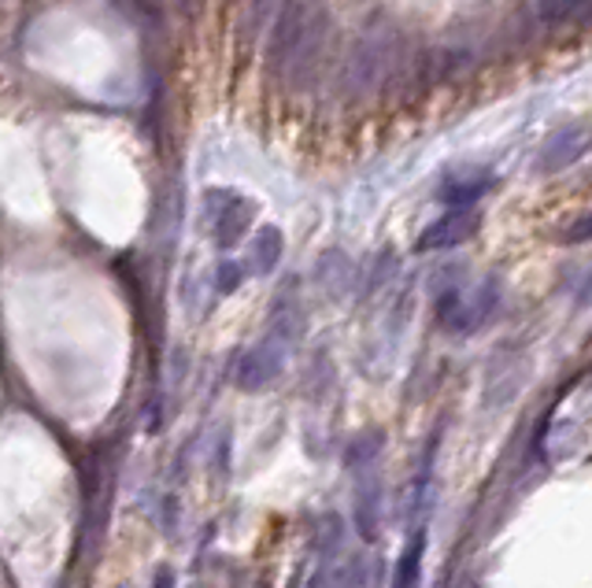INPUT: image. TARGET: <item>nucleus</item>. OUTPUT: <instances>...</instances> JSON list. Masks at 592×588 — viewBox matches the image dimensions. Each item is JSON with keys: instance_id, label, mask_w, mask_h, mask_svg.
Listing matches in <instances>:
<instances>
[{"instance_id": "obj_1", "label": "nucleus", "mask_w": 592, "mask_h": 588, "mask_svg": "<svg viewBox=\"0 0 592 588\" xmlns=\"http://www.w3.org/2000/svg\"><path fill=\"white\" fill-rule=\"evenodd\" d=\"M360 452V478H355V525H360L363 541H374L377 522H382V481L374 474V455L377 448H366V444H355Z\"/></svg>"}, {"instance_id": "obj_2", "label": "nucleus", "mask_w": 592, "mask_h": 588, "mask_svg": "<svg viewBox=\"0 0 592 588\" xmlns=\"http://www.w3.org/2000/svg\"><path fill=\"white\" fill-rule=\"evenodd\" d=\"M585 148H589V126L570 123L545 141V148H540V156H537V167L545 170V175H556V170L574 167L578 159L585 156Z\"/></svg>"}, {"instance_id": "obj_3", "label": "nucleus", "mask_w": 592, "mask_h": 588, "mask_svg": "<svg viewBox=\"0 0 592 588\" xmlns=\"http://www.w3.org/2000/svg\"><path fill=\"white\" fill-rule=\"evenodd\" d=\"M222 200H227V204L208 208L211 211V230H216V241L222 248H233L244 233H249L252 219H256V204L238 197V192H227Z\"/></svg>"}, {"instance_id": "obj_4", "label": "nucleus", "mask_w": 592, "mask_h": 588, "mask_svg": "<svg viewBox=\"0 0 592 588\" xmlns=\"http://www.w3.org/2000/svg\"><path fill=\"white\" fill-rule=\"evenodd\" d=\"M282 344L278 341H267V344H256L252 352H244L241 363H238V385L241 389H249V392H260V389H267V385L278 378L282 374Z\"/></svg>"}, {"instance_id": "obj_5", "label": "nucleus", "mask_w": 592, "mask_h": 588, "mask_svg": "<svg viewBox=\"0 0 592 588\" xmlns=\"http://www.w3.org/2000/svg\"><path fill=\"white\" fill-rule=\"evenodd\" d=\"M489 189H493V175H489V170H456V175H448L445 186L437 189V200H441L448 211H474Z\"/></svg>"}, {"instance_id": "obj_6", "label": "nucleus", "mask_w": 592, "mask_h": 588, "mask_svg": "<svg viewBox=\"0 0 592 588\" xmlns=\"http://www.w3.org/2000/svg\"><path fill=\"white\" fill-rule=\"evenodd\" d=\"M474 230H478V211H445L441 219L423 230L418 252H441V248L463 245Z\"/></svg>"}, {"instance_id": "obj_7", "label": "nucleus", "mask_w": 592, "mask_h": 588, "mask_svg": "<svg viewBox=\"0 0 592 588\" xmlns=\"http://www.w3.org/2000/svg\"><path fill=\"white\" fill-rule=\"evenodd\" d=\"M496 308H500V281L485 278L482 286L471 292V297L463 292V303H459V311H456V319H452V326H448V330L474 333L478 326H485V322L496 315Z\"/></svg>"}, {"instance_id": "obj_8", "label": "nucleus", "mask_w": 592, "mask_h": 588, "mask_svg": "<svg viewBox=\"0 0 592 588\" xmlns=\"http://www.w3.org/2000/svg\"><path fill=\"white\" fill-rule=\"evenodd\" d=\"M304 0H289L278 15V26H274V48H271V64L274 70H282L293 56H300V42H304Z\"/></svg>"}, {"instance_id": "obj_9", "label": "nucleus", "mask_w": 592, "mask_h": 588, "mask_svg": "<svg viewBox=\"0 0 592 588\" xmlns=\"http://www.w3.org/2000/svg\"><path fill=\"white\" fill-rule=\"evenodd\" d=\"M423 559H426V525H415V530H407V544H404L401 559H396L393 588H418Z\"/></svg>"}, {"instance_id": "obj_10", "label": "nucleus", "mask_w": 592, "mask_h": 588, "mask_svg": "<svg viewBox=\"0 0 592 588\" xmlns=\"http://www.w3.org/2000/svg\"><path fill=\"white\" fill-rule=\"evenodd\" d=\"M285 256V237L278 226H263L252 241V256H249V267L252 274H271L274 267L282 263Z\"/></svg>"}, {"instance_id": "obj_11", "label": "nucleus", "mask_w": 592, "mask_h": 588, "mask_svg": "<svg viewBox=\"0 0 592 588\" xmlns=\"http://www.w3.org/2000/svg\"><path fill=\"white\" fill-rule=\"evenodd\" d=\"M585 12V0H537V15L548 26H563Z\"/></svg>"}, {"instance_id": "obj_12", "label": "nucleus", "mask_w": 592, "mask_h": 588, "mask_svg": "<svg viewBox=\"0 0 592 588\" xmlns=\"http://www.w3.org/2000/svg\"><path fill=\"white\" fill-rule=\"evenodd\" d=\"M244 270L249 267H241V263H233V259H227V263H219V270H216V289L219 292H233L244 281Z\"/></svg>"}, {"instance_id": "obj_13", "label": "nucleus", "mask_w": 592, "mask_h": 588, "mask_svg": "<svg viewBox=\"0 0 592 588\" xmlns=\"http://www.w3.org/2000/svg\"><path fill=\"white\" fill-rule=\"evenodd\" d=\"M333 588H363V563L341 566V574L333 577Z\"/></svg>"}, {"instance_id": "obj_14", "label": "nucleus", "mask_w": 592, "mask_h": 588, "mask_svg": "<svg viewBox=\"0 0 592 588\" xmlns=\"http://www.w3.org/2000/svg\"><path fill=\"white\" fill-rule=\"evenodd\" d=\"M563 241L567 245H581V241H589V219H578L574 226L563 230Z\"/></svg>"}, {"instance_id": "obj_15", "label": "nucleus", "mask_w": 592, "mask_h": 588, "mask_svg": "<svg viewBox=\"0 0 592 588\" xmlns=\"http://www.w3.org/2000/svg\"><path fill=\"white\" fill-rule=\"evenodd\" d=\"M156 588H175V577H171V570L156 574Z\"/></svg>"}]
</instances>
